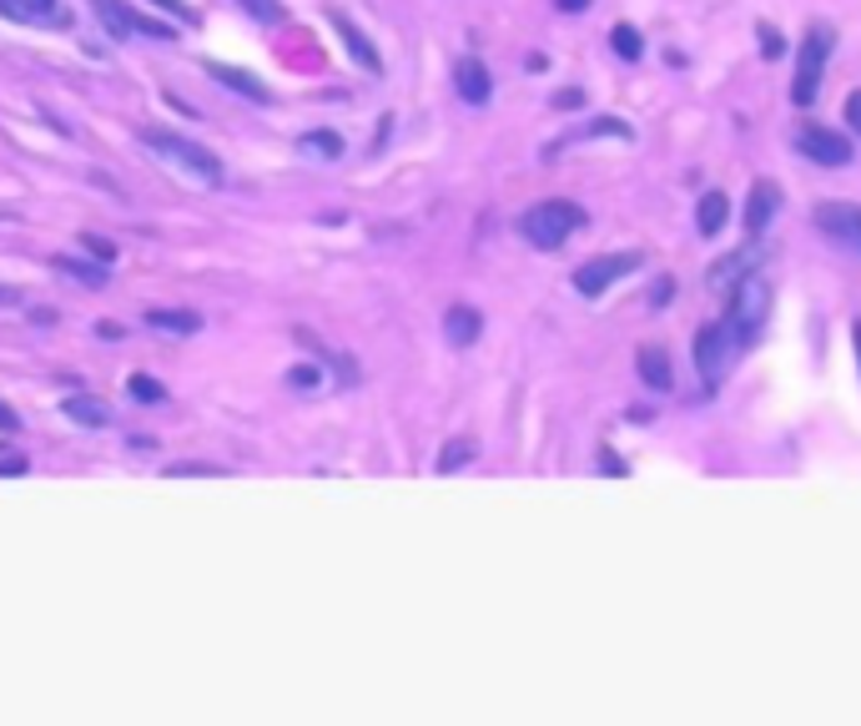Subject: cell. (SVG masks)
Returning a JSON list of instances; mask_svg holds the SVG:
<instances>
[{"label":"cell","instance_id":"cell-10","mask_svg":"<svg viewBox=\"0 0 861 726\" xmlns=\"http://www.w3.org/2000/svg\"><path fill=\"white\" fill-rule=\"evenodd\" d=\"M454 86H458V96L469 106H483L489 96H494V81H489V67H483L479 56H464L454 67Z\"/></svg>","mask_w":861,"mask_h":726},{"label":"cell","instance_id":"cell-18","mask_svg":"<svg viewBox=\"0 0 861 726\" xmlns=\"http://www.w3.org/2000/svg\"><path fill=\"white\" fill-rule=\"evenodd\" d=\"M65 414L76 424H86V429H101V424H111V409H106L101 398H65Z\"/></svg>","mask_w":861,"mask_h":726},{"label":"cell","instance_id":"cell-8","mask_svg":"<svg viewBox=\"0 0 861 726\" xmlns=\"http://www.w3.org/2000/svg\"><path fill=\"white\" fill-rule=\"evenodd\" d=\"M92 11L101 15V26L111 31L117 40H127L131 31H142V36H157V40H177V31L167 26V21H152V15H136L131 5H121V0H92Z\"/></svg>","mask_w":861,"mask_h":726},{"label":"cell","instance_id":"cell-37","mask_svg":"<svg viewBox=\"0 0 861 726\" xmlns=\"http://www.w3.org/2000/svg\"><path fill=\"white\" fill-rule=\"evenodd\" d=\"M15 298H21L15 288H0V304H15Z\"/></svg>","mask_w":861,"mask_h":726},{"label":"cell","instance_id":"cell-20","mask_svg":"<svg viewBox=\"0 0 861 726\" xmlns=\"http://www.w3.org/2000/svg\"><path fill=\"white\" fill-rule=\"evenodd\" d=\"M212 76L223 81V86H232V92L252 96V102H267V86H262L258 76H248V71H232V67H212Z\"/></svg>","mask_w":861,"mask_h":726},{"label":"cell","instance_id":"cell-23","mask_svg":"<svg viewBox=\"0 0 861 726\" xmlns=\"http://www.w3.org/2000/svg\"><path fill=\"white\" fill-rule=\"evenodd\" d=\"M610 46H614V56H625V61H639V51H645V46H639V31L625 26V21L610 31Z\"/></svg>","mask_w":861,"mask_h":726},{"label":"cell","instance_id":"cell-9","mask_svg":"<svg viewBox=\"0 0 861 726\" xmlns=\"http://www.w3.org/2000/svg\"><path fill=\"white\" fill-rule=\"evenodd\" d=\"M776 207H781V187L770 182V177H761V182L751 187V198H745V238H761L766 223L776 217Z\"/></svg>","mask_w":861,"mask_h":726},{"label":"cell","instance_id":"cell-32","mask_svg":"<svg viewBox=\"0 0 861 726\" xmlns=\"http://www.w3.org/2000/svg\"><path fill=\"white\" fill-rule=\"evenodd\" d=\"M323 379V369H292V383H298V389H308V383H318Z\"/></svg>","mask_w":861,"mask_h":726},{"label":"cell","instance_id":"cell-19","mask_svg":"<svg viewBox=\"0 0 861 726\" xmlns=\"http://www.w3.org/2000/svg\"><path fill=\"white\" fill-rule=\"evenodd\" d=\"M298 152L302 157H343V136L338 132H302L298 136Z\"/></svg>","mask_w":861,"mask_h":726},{"label":"cell","instance_id":"cell-16","mask_svg":"<svg viewBox=\"0 0 861 726\" xmlns=\"http://www.w3.org/2000/svg\"><path fill=\"white\" fill-rule=\"evenodd\" d=\"M146 323L162 333H196L202 329V313H182V308H152L146 313Z\"/></svg>","mask_w":861,"mask_h":726},{"label":"cell","instance_id":"cell-13","mask_svg":"<svg viewBox=\"0 0 861 726\" xmlns=\"http://www.w3.org/2000/svg\"><path fill=\"white\" fill-rule=\"evenodd\" d=\"M479 333H483V318H479V308H464V304H454V308H449V313H444V338H449V344H454V348H469L474 338H479Z\"/></svg>","mask_w":861,"mask_h":726},{"label":"cell","instance_id":"cell-3","mask_svg":"<svg viewBox=\"0 0 861 726\" xmlns=\"http://www.w3.org/2000/svg\"><path fill=\"white\" fill-rule=\"evenodd\" d=\"M832 40H836L832 26H822V21L806 26V40H801V51H797V86H791V102L797 106H811L816 92H822V71H826V61H832Z\"/></svg>","mask_w":861,"mask_h":726},{"label":"cell","instance_id":"cell-2","mask_svg":"<svg viewBox=\"0 0 861 726\" xmlns=\"http://www.w3.org/2000/svg\"><path fill=\"white\" fill-rule=\"evenodd\" d=\"M731 308H726V329H731V338H736V348L741 344H751L761 333V323H766V313H770V283L766 277H756V273H745L741 283H731Z\"/></svg>","mask_w":861,"mask_h":726},{"label":"cell","instance_id":"cell-26","mask_svg":"<svg viewBox=\"0 0 861 726\" xmlns=\"http://www.w3.org/2000/svg\"><path fill=\"white\" fill-rule=\"evenodd\" d=\"M242 11H248L252 21H262V26H277V21H287L283 0H242Z\"/></svg>","mask_w":861,"mask_h":726},{"label":"cell","instance_id":"cell-4","mask_svg":"<svg viewBox=\"0 0 861 726\" xmlns=\"http://www.w3.org/2000/svg\"><path fill=\"white\" fill-rule=\"evenodd\" d=\"M142 142L152 146V152H162V157H171L182 172L202 177V182H223V162H217V152H207V146L187 142V136H177V132H162V127H146Z\"/></svg>","mask_w":861,"mask_h":726},{"label":"cell","instance_id":"cell-35","mask_svg":"<svg viewBox=\"0 0 861 726\" xmlns=\"http://www.w3.org/2000/svg\"><path fill=\"white\" fill-rule=\"evenodd\" d=\"M0 429H5V435H15V429H21V419H15V414L5 409V404H0Z\"/></svg>","mask_w":861,"mask_h":726},{"label":"cell","instance_id":"cell-30","mask_svg":"<svg viewBox=\"0 0 861 726\" xmlns=\"http://www.w3.org/2000/svg\"><path fill=\"white\" fill-rule=\"evenodd\" d=\"M0 11L11 15V21H36V15H31V5H21V0H0Z\"/></svg>","mask_w":861,"mask_h":726},{"label":"cell","instance_id":"cell-11","mask_svg":"<svg viewBox=\"0 0 861 726\" xmlns=\"http://www.w3.org/2000/svg\"><path fill=\"white\" fill-rule=\"evenodd\" d=\"M816 227H826L836 238H851L861 248V207L857 202H826V207H816Z\"/></svg>","mask_w":861,"mask_h":726},{"label":"cell","instance_id":"cell-6","mask_svg":"<svg viewBox=\"0 0 861 726\" xmlns=\"http://www.w3.org/2000/svg\"><path fill=\"white\" fill-rule=\"evenodd\" d=\"M797 152L806 162H816V167H851V142L841 132H832L826 121H801Z\"/></svg>","mask_w":861,"mask_h":726},{"label":"cell","instance_id":"cell-15","mask_svg":"<svg viewBox=\"0 0 861 726\" xmlns=\"http://www.w3.org/2000/svg\"><path fill=\"white\" fill-rule=\"evenodd\" d=\"M731 217V198L726 192H705L701 207H695V227H701V238H716L720 227Z\"/></svg>","mask_w":861,"mask_h":726},{"label":"cell","instance_id":"cell-24","mask_svg":"<svg viewBox=\"0 0 861 726\" xmlns=\"http://www.w3.org/2000/svg\"><path fill=\"white\" fill-rule=\"evenodd\" d=\"M474 460V439H449V450L439 454V475H454L458 464Z\"/></svg>","mask_w":861,"mask_h":726},{"label":"cell","instance_id":"cell-28","mask_svg":"<svg viewBox=\"0 0 861 726\" xmlns=\"http://www.w3.org/2000/svg\"><path fill=\"white\" fill-rule=\"evenodd\" d=\"M81 248L92 252L96 263H111V258H117V248H111V242H106V238H96V233H86V238H81Z\"/></svg>","mask_w":861,"mask_h":726},{"label":"cell","instance_id":"cell-1","mask_svg":"<svg viewBox=\"0 0 861 726\" xmlns=\"http://www.w3.org/2000/svg\"><path fill=\"white\" fill-rule=\"evenodd\" d=\"M574 227H585V207H574V202H564V198L535 202V207L519 217V233L535 242V248H545V252L564 248V238H570Z\"/></svg>","mask_w":861,"mask_h":726},{"label":"cell","instance_id":"cell-17","mask_svg":"<svg viewBox=\"0 0 861 726\" xmlns=\"http://www.w3.org/2000/svg\"><path fill=\"white\" fill-rule=\"evenodd\" d=\"M56 273L76 277L81 288H106V263H81V258H56Z\"/></svg>","mask_w":861,"mask_h":726},{"label":"cell","instance_id":"cell-14","mask_svg":"<svg viewBox=\"0 0 861 726\" xmlns=\"http://www.w3.org/2000/svg\"><path fill=\"white\" fill-rule=\"evenodd\" d=\"M635 364H639V379L650 383V389H670V383H675V373H670V354L660 344H645L635 354Z\"/></svg>","mask_w":861,"mask_h":726},{"label":"cell","instance_id":"cell-5","mask_svg":"<svg viewBox=\"0 0 861 726\" xmlns=\"http://www.w3.org/2000/svg\"><path fill=\"white\" fill-rule=\"evenodd\" d=\"M731 354H736V338H731V329H726V318H720V323H705V329L695 333V369H701L705 389H716V383L726 379Z\"/></svg>","mask_w":861,"mask_h":726},{"label":"cell","instance_id":"cell-38","mask_svg":"<svg viewBox=\"0 0 861 726\" xmlns=\"http://www.w3.org/2000/svg\"><path fill=\"white\" fill-rule=\"evenodd\" d=\"M851 344H857V358H861V323H857V329H851Z\"/></svg>","mask_w":861,"mask_h":726},{"label":"cell","instance_id":"cell-29","mask_svg":"<svg viewBox=\"0 0 861 726\" xmlns=\"http://www.w3.org/2000/svg\"><path fill=\"white\" fill-rule=\"evenodd\" d=\"M847 121H851V132L861 136V86H857V92L847 96Z\"/></svg>","mask_w":861,"mask_h":726},{"label":"cell","instance_id":"cell-34","mask_svg":"<svg viewBox=\"0 0 861 726\" xmlns=\"http://www.w3.org/2000/svg\"><path fill=\"white\" fill-rule=\"evenodd\" d=\"M564 15H579V11H589V0H554Z\"/></svg>","mask_w":861,"mask_h":726},{"label":"cell","instance_id":"cell-33","mask_svg":"<svg viewBox=\"0 0 861 726\" xmlns=\"http://www.w3.org/2000/svg\"><path fill=\"white\" fill-rule=\"evenodd\" d=\"M157 5H162V11H171V15H177V21H192V11H187L182 0H157Z\"/></svg>","mask_w":861,"mask_h":726},{"label":"cell","instance_id":"cell-31","mask_svg":"<svg viewBox=\"0 0 861 726\" xmlns=\"http://www.w3.org/2000/svg\"><path fill=\"white\" fill-rule=\"evenodd\" d=\"M31 15L36 21H56V0H31Z\"/></svg>","mask_w":861,"mask_h":726},{"label":"cell","instance_id":"cell-7","mask_svg":"<svg viewBox=\"0 0 861 726\" xmlns=\"http://www.w3.org/2000/svg\"><path fill=\"white\" fill-rule=\"evenodd\" d=\"M639 267V252H600V258H589V263L574 267V288L585 293V298H600L610 283H620L625 273Z\"/></svg>","mask_w":861,"mask_h":726},{"label":"cell","instance_id":"cell-27","mask_svg":"<svg viewBox=\"0 0 861 726\" xmlns=\"http://www.w3.org/2000/svg\"><path fill=\"white\" fill-rule=\"evenodd\" d=\"M756 36H761V56H766V61H776V56L786 51V46H781V36H776V26H766V21H761V26H756Z\"/></svg>","mask_w":861,"mask_h":726},{"label":"cell","instance_id":"cell-22","mask_svg":"<svg viewBox=\"0 0 861 726\" xmlns=\"http://www.w3.org/2000/svg\"><path fill=\"white\" fill-rule=\"evenodd\" d=\"M127 389H131V398H136V404H167V389H162L157 379H146V373H131Z\"/></svg>","mask_w":861,"mask_h":726},{"label":"cell","instance_id":"cell-21","mask_svg":"<svg viewBox=\"0 0 861 726\" xmlns=\"http://www.w3.org/2000/svg\"><path fill=\"white\" fill-rule=\"evenodd\" d=\"M333 26H338V31H343V40H348V51H352V56H358V61H363V67H368V71H379V51H373V46H368V40H363V36H358V26H352L348 15H333Z\"/></svg>","mask_w":861,"mask_h":726},{"label":"cell","instance_id":"cell-12","mask_svg":"<svg viewBox=\"0 0 861 726\" xmlns=\"http://www.w3.org/2000/svg\"><path fill=\"white\" fill-rule=\"evenodd\" d=\"M756 263H761V248H736L731 258H720V263L705 273V283H710V288H731V283H741Z\"/></svg>","mask_w":861,"mask_h":726},{"label":"cell","instance_id":"cell-25","mask_svg":"<svg viewBox=\"0 0 861 726\" xmlns=\"http://www.w3.org/2000/svg\"><path fill=\"white\" fill-rule=\"evenodd\" d=\"M187 475L192 479H223L227 469L223 464H207V460H187V464H171L167 469V479H187Z\"/></svg>","mask_w":861,"mask_h":726},{"label":"cell","instance_id":"cell-36","mask_svg":"<svg viewBox=\"0 0 861 726\" xmlns=\"http://www.w3.org/2000/svg\"><path fill=\"white\" fill-rule=\"evenodd\" d=\"M579 102H585L579 92H560V96H554V106H579Z\"/></svg>","mask_w":861,"mask_h":726}]
</instances>
